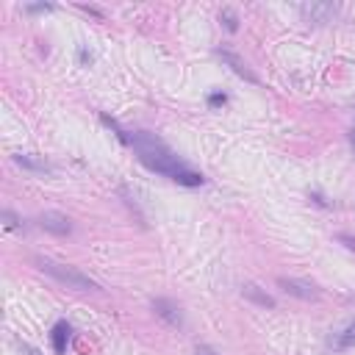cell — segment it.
Returning <instances> with one entry per match:
<instances>
[{"instance_id": "obj_8", "label": "cell", "mask_w": 355, "mask_h": 355, "mask_svg": "<svg viewBox=\"0 0 355 355\" xmlns=\"http://www.w3.org/2000/svg\"><path fill=\"white\" fill-rule=\"evenodd\" d=\"M241 294H244V297H250V300H255V302H258V305H263V308H275V300H272L266 291H261L255 283H247V286L241 288Z\"/></svg>"}, {"instance_id": "obj_7", "label": "cell", "mask_w": 355, "mask_h": 355, "mask_svg": "<svg viewBox=\"0 0 355 355\" xmlns=\"http://www.w3.org/2000/svg\"><path fill=\"white\" fill-rule=\"evenodd\" d=\"M219 55H222V61H227V64L233 67V72H236V75H241V78H247V80H252V83H255V75L244 67V61H241V58H236L230 50H219Z\"/></svg>"}, {"instance_id": "obj_10", "label": "cell", "mask_w": 355, "mask_h": 355, "mask_svg": "<svg viewBox=\"0 0 355 355\" xmlns=\"http://www.w3.org/2000/svg\"><path fill=\"white\" fill-rule=\"evenodd\" d=\"M17 164H22V166H28V169H36V172H47V169H50L47 164L33 161V158H28V155H17Z\"/></svg>"}, {"instance_id": "obj_5", "label": "cell", "mask_w": 355, "mask_h": 355, "mask_svg": "<svg viewBox=\"0 0 355 355\" xmlns=\"http://www.w3.org/2000/svg\"><path fill=\"white\" fill-rule=\"evenodd\" d=\"M288 294H294V297H300V300H313L316 297V286H311V283H305V280H294V277H280L277 280Z\"/></svg>"}, {"instance_id": "obj_14", "label": "cell", "mask_w": 355, "mask_h": 355, "mask_svg": "<svg viewBox=\"0 0 355 355\" xmlns=\"http://www.w3.org/2000/svg\"><path fill=\"white\" fill-rule=\"evenodd\" d=\"M225 100H227V97H225V94H219V92H214V94L208 97V103H211V105H225Z\"/></svg>"}, {"instance_id": "obj_1", "label": "cell", "mask_w": 355, "mask_h": 355, "mask_svg": "<svg viewBox=\"0 0 355 355\" xmlns=\"http://www.w3.org/2000/svg\"><path fill=\"white\" fill-rule=\"evenodd\" d=\"M130 144H133V150L139 153V161L147 169H153L158 175H166L169 180L180 183V186H202L205 183V178L197 169H191L183 158H178L158 136H153L147 130H136L130 136Z\"/></svg>"}, {"instance_id": "obj_17", "label": "cell", "mask_w": 355, "mask_h": 355, "mask_svg": "<svg viewBox=\"0 0 355 355\" xmlns=\"http://www.w3.org/2000/svg\"><path fill=\"white\" fill-rule=\"evenodd\" d=\"M349 144H352V150H355V128L349 130Z\"/></svg>"}, {"instance_id": "obj_15", "label": "cell", "mask_w": 355, "mask_h": 355, "mask_svg": "<svg viewBox=\"0 0 355 355\" xmlns=\"http://www.w3.org/2000/svg\"><path fill=\"white\" fill-rule=\"evenodd\" d=\"M194 355H216V352H214V349H211L208 344H200V347L194 349Z\"/></svg>"}, {"instance_id": "obj_9", "label": "cell", "mask_w": 355, "mask_h": 355, "mask_svg": "<svg viewBox=\"0 0 355 355\" xmlns=\"http://www.w3.org/2000/svg\"><path fill=\"white\" fill-rule=\"evenodd\" d=\"M355 344V322H349L341 333H338V338H336V347H352Z\"/></svg>"}, {"instance_id": "obj_13", "label": "cell", "mask_w": 355, "mask_h": 355, "mask_svg": "<svg viewBox=\"0 0 355 355\" xmlns=\"http://www.w3.org/2000/svg\"><path fill=\"white\" fill-rule=\"evenodd\" d=\"M3 219H6V227H19V219H17L11 211H6V214H3Z\"/></svg>"}, {"instance_id": "obj_4", "label": "cell", "mask_w": 355, "mask_h": 355, "mask_svg": "<svg viewBox=\"0 0 355 355\" xmlns=\"http://www.w3.org/2000/svg\"><path fill=\"white\" fill-rule=\"evenodd\" d=\"M153 311L161 316V319H166L172 327H180L183 324V316H180V308L172 302V300H153Z\"/></svg>"}, {"instance_id": "obj_11", "label": "cell", "mask_w": 355, "mask_h": 355, "mask_svg": "<svg viewBox=\"0 0 355 355\" xmlns=\"http://www.w3.org/2000/svg\"><path fill=\"white\" fill-rule=\"evenodd\" d=\"M302 11H305V14L313 19V17H322V14H333L336 8H333V6H305Z\"/></svg>"}, {"instance_id": "obj_16", "label": "cell", "mask_w": 355, "mask_h": 355, "mask_svg": "<svg viewBox=\"0 0 355 355\" xmlns=\"http://www.w3.org/2000/svg\"><path fill=\"white\" fill-rule=\"evenodd\" d=\"M53 6H28V11H50Z\"/></svg>"}, {"instance_id": "obj_12", "label": "cell", "mask_w": 355, "mask_h": 355, "mask_svg": "<svg viewBox=\"0 0 355 355\" xmlns=\"http://www.w3.org/2000/svg\"><path fill=\"white\" fill-rule=\"evenodd\" d=\"M219 19H225V28H227V31H236V28H239V22H236V17H233L230 11H222Z\"/></svg>"}, {"instance_id": "obj_2", "label": "cell", "mask_w": 355, "mask_h": 355, "mask_svg": "<svg viewBox=\"0 0 355 355\" xmlns=\"http://www.w3.org/2000/svg\"><path fill=\"white\" fill-rule=\"evenodd\" d=\"M36 263H39V269H42L44 275L55 277L58 283H64V286H69V288H78V291H97V288H100L97 280H92L89 275H83V272H78V269H72V266H67V263H58V261H50V258H39Z\"/></svg>"}, {"instance_id": "obj_6", "label": "cell", "mask_w": 355, "mask_h": 355, "mask_svg": "<svg viewBox=\"0 0 355 355\" xmlns=\"http://www.w3.org/2000/svg\"><path fill=\"white\" fill-rule=\"evenodd\" d=\"M69 324L67 322H58L55 327H53V333H50V341H53V349H55V355H64L67 352V341H69Z\"/></svg>"}, {"instance_id": "obj_3", "label": "cell", "mask_w": 355, "mask_h": 355, "mask_svg": "<svg viewBox=\"0 0 355 355\" xmlns=\"http://www.w3.org/2000/svg\"><path fill=\"white\" fill-rule=\"evenodd\" d=\"M39 225H42L47 233H55V236H67V233L72 230V222H69L64 214H58V211H44V214L39 216Z\"/></svg>"}]
</instances>
